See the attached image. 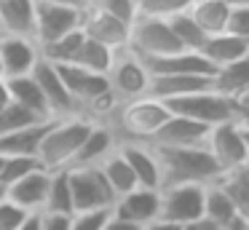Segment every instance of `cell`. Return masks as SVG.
Here are the masks:
<instances>
[{
    "mask_svg": "<svg viewBox=\"0 0 249 230\" xmlns=\"http://www.w3.org/2000/svg\"><path fill=\"white\" fill-rule=\"evenodd\" d=\"M156 153L161 190L177 185H212L220 179V169L206 147H150Z\"/></svg>",
    "mask_w": 249,
    "mask_h": 230,
    "instance_id": "6da1fadb",
    "label": "cell"
},
{
    "mask_svg": "<svg viewBox=\"0 0 249 230\" xmlns=\"http://www.w3.org/2000/svg\"><path fill=\"white\" fill-rule=\"evenodd\" d=\"M169 115L172 112L163 107V102L142 96V99H131L118 105V110L102 126H107L118 142H150L153 134L169 121Z\"/></svg>",
    "mask_w": 249,
    "mask_h": 230,
    "instance_id": "7a4b0ae2",
    "label": "cell"
},
{
    "mask_svg": "<svg viewBox=\"0 0 249 230\" xmlns=\"http://www.w3.org/2000/svg\"><path fill=\"white\" fill-rule=\"evenodd\" d=\"M94 123L86 118H54L46 128L43 139L38 147V160L46 171H56V169H70L75 153L81 150L83 139L89 137Z\"/></svg>",
    "mask_w": 249,
    "mask_h": 230,
    "instance_id": "3957f363",
    "label": "cell"
},
{
    "mask_svg": "<svg viewBox=\"0 0 249 230\" xmlns=\"http://www.w3.org/2000/svg\"><path fill=\"white\" fill-rule=\"evenodd\" d=\"M129 48L137 56H169V53L182 51V46L177 43L169 21L161 19H147V16H134V21L129 24Z\"/></svg>",
    "mask_w": 249,
    "mask_h": 230,
    "instance_id": "277c9868",
    "label": "cell"
},
{
    "mask_svg": "<svg viewBox=\"0 0 249 230\" xmlns=\"http://www.w3.org/2000/svg\"><path fill=\"white\" fill-rule=\"evenodd\" d=\"M107 83H110V91L113 96L124 105V102H131V99H142L147 96V86H150V75H147L145 64L140 62L137 53H131L129 48L118 51L113 56V64L107 70Z\"/></svg>",
    "mask_w": 249,
    "mask_h": 230,
    "instance_id": "5b68a950",
    "label": "cell"
},
{
    "mask_svg": "<svg viewBox=\"0 0 249 230\" xmlns=\"http://www.w3.org/2000/svg\"><path fill=\"white\" fill-rule=\"evenodd\" d=\"M67 177H70L72 214L99 212V209L110 212V206L115 203V195L97 166H91V169H67Z\"/></svg>",
    "mask_w": 249,
    "mask_h": 230,
    "instance_id": "8992f818",
    "label": "cell"
},
{
    "mask_svg": "<svg viewBox=\"0 0 249 230\" xmlns=\"http://www.w3.org/2000/svg\"><path fill=\"white\" fill-rule=\"evenodd\" d=\"M204 185H177L158 190V219L179 228L204 219Z\"/></svg>",
    "mask_w": 249,
    "mask_h": 230,
    "instance_id": "52a82bcc",
    "label": "cell"
},
{
    "mask_svg": "<svg viewBox=\"0 0 249 230\" xmlns=\"http://www.w3.org/2000/svg\"><path fill=\"white\" fill-rule=\"evenodd\" d=\"M172 115L188 118V121L204 123V126H220V123H231V105L214 91H198L190 96H179V99L163 102Z\"/></svg>",
    "mask_w": 249,
    "mask_h": 230,
    "instance_id": "ba28073f",
    "label": "cell"
},
{
    "mask_svg": "<svg viewBox=\"0 0 249 230\" xmlns=\"http://www.w3.org/2000/svg\"><path fill=\"white\" fill-rule=\"evenodd\" d=\"M206 153L212 155V160L220 169V177L228 174V171L238 169V166L249 163L247 158V147H244L241 139V128L236 123H220V126H212L209 134H206L204 142Z\"/></svg>",
    "mask_w": 249,
    "mask_h": 230,
    "instance_id": "9c48e42d",
    "label": "cell"
},
{
    "mask_svg": "<svg viewBox=\"0 0 249 230\" xmlns=\"http://www.w3.org/2000/svg\"><path fill=\"white\" fill-rule=\"evenodd\" d=\"M81 21L83 11L35 0V46H46V43H54L70 32L81 30Z\"/></svg>",
    "mask_w": 249,
    "mask_h": 230,
    "instance_id": "30bf717a",
    "label": "cell"
},
{
    "mask_svg": "<svg viewBox=\"0 0 249 230\" xmlns=\"http://www.w3.org/2000/svg\"><path fill=\"white\" fill-rule=\"evenodd\" d=\"M81 30L89 40L102 43V46L110 48L113 53L124 51V48L129 46V24L121 21L118 16L107 14V11L97 8V5H89V8L83 11Z\"/></svg>",
    "mask_w": 249,
    "mask_h": 230,
    "instance_id": "8fae6325",
    "label": "cell"
},
{
    "mask_svg": "<svg viewBox=\"0 0 249 230\" xmlns=\"http://www.w3.org/2000/svg\"><path fill=\"white\" fill-rule=\"evenodd\" d=\"M110 217L121 219V222L145 228L153 219H158V190H147V187H134V190L124 193L115 198L110 206Z\"/></svg>",
    "mask_w": 249,
    "mask_h": 230,
    "instance_id": "7c38bea8",
    "label": "cell"
},
{
    "mask_svg": "<svg viewBox=\"0 0 249 230\" xmlns=\"http://www.w3.org/2000/svg\"><path fill=\"white\" fill-rule=\"evenodd\" d=\"M212 126H204V123H196L188 121V118H177V115H169V121L153 134L150 147H204L206 142V134H209Z\"/></svg>",
    "mask_w": 249,
    "mask_h": 230,
    "instance_id": "4fadbf2b",
    "label": "cell"
},
{
    "mask_svg": "<svg viewBox=\"0 0 249 230\" xmlns=\"http://www.w3.org/2000/svg\"><path fill=\"white\" fill-rule=\"evenodd\" d=\"M33 80L38 83V88L43 91L46 102H49V110H51V118H70L75 115V105H72L70 94H67L65 83H62L59 72L51 62L46 59H38L33 67Z\"/></svg>",
    "mask_w": 249,
    "mask_h": 230,
    "instance_id": "5bb4252c",
    "label": "cell"
},
{
    "mask_svg": "<svg viewBox=\"0 0 249 230\" xmlns=\"http://www.w3.org/2000/svg\"><path fill=\"white\" fill-rule=\"evenodd\" d=\"M121 153V158L126 160V166L134 174L137 187H147V190H161V174H158L156 153L150 150V144L145 142H118L115 144Z\"/></svg>",
    "mask_w": 249,
    "mask_h": 230,
    "instance_id": "9a60e30c",
    "label": "cell"
},
{
    "mask_svg": "<svg viewBox=\"0 0 249 230\" xmlns=\"http://www.w3.org/2000/svg\"><path fill=\"white\" fill-rule=\"evenodd\" d=\"M140 62L145 64L150 78H156V75H214V67L198 51H177L169 53V56L153 59L140 56Z\"/></svg>",
    "mask_w": 249,
    "mask_h": 230,
    "instance_id": "2e32d148",
    "label": "cell"
},
{
    "mask_svg": "<svg viewBox=\"0 0 249 230\" xmlns=\"http://www.w3.org/2000/svg\"><path fill=\"white\" fill-rule=\"evenodd\" d=\"M212 88V75H156L150 78L147 96L156 102H172Z\"/></svg>",
    "mask_w": 249,
    "mask_h": 230,
    "instance_id": "e0dca14e",
    "label": "cell"
},
{
    "mask_svg": "<svg viewBox=\"0 0 249 230\" xmlns=\"http://www.w3.org/2000/svg\"><path fill=\"white\" fill-rule=\"evenodd\" d=\"M49 182H51V171L35 169L33 174H27L24 179L8 187L6 198L11 203H17L19 209H24L27 214H40L46 206V195H49Z\"/></svg>",
    "mask_w": 249,
    "mask_h": 230,
    "instance_id": "ac0fdd59",
    "label": "cell"
},
{
    "mask_svg": "<svg viewBox=\"0 0 249 230\" xmlns=\"http://www.w3.org/2000/svg\"><path fill=\"white\" fill-rule=\"evenodd\" d=\"M40 59L35 40L24 37H0V64H3V78H22L30 75L35 62Z\"/></svg>",
    "mask_w": 249,
    "mask_h": 230,
    "instance_id": "d6986e66",
    "label": "cell"
},
{
    "mask_svg": "<svg viewBox=\"0 0 249 230\" xmlns=\"http://www.w3.org/2000/svg\"><path fill=\"white\" fill-rule=\"evenodd\" d=\"M0 37L35 40V0H0Z\"/></svg>",
    "mask_w": 249,
    "mask_h": 230,
    "instance_id": "ffe728a7",
    "label": "cell"
},
{
    "mask_svg": "<svg viewBox=\"0 0 249 230\" xmlns=\"http://www.w3.org/2000/svg\"><path fill=\"white\" fill-rule=\"evenodd\" d=\"M115 144H118L115 134L110 131L107 126H102V123H94L89 137L83 139L81 150H78L75 158H72L70 169H91V166H99L115 150Z\"/></svg>",
    "mask_w": 249,
    "mask_h": 230,
    "instance_id": "44dd1931",
    "label": "cell"
},
{
    "mask_svg": "<svg viewBox=\"0 0 249 230\" xmlns=\"http://www.w3.org/2000/svg\"><path fill=\"white\" fill-rule=\"evenodd\" d=\"M198 53L217 70L222 64H231L249 56V40H241V37L231 35V32H217V35L206 37L204 46L198 48Z\"/></svg>",
    "mask_w": 249,
    "mask_h": 230,
    "instance_id": "7402d4cb",
    "label": "cell"
},
{
    "mask_svg": "<svg viewBox=\"0 0 249 230\" xmlns=\"http://www.w3.org/2000/svg\"><path fill=\"white\" fill-rule=\"evenodd\" d=\"M8 94L11 102L19 105L22 110H27L30 115L40 118V121H54L49 110V102H46L43 91L38 88V83L33 80V75H22V78H8Z\"/></svg>",
    "mask_w": 249,
    "mask_h": 230,
    "instance_id": "603a6c76",
    "label": "cell"
},
{
    "mask_svg": "<svg viewBox=\"0 0 249 230\" xmlns=\"http://www.w3.org/2000/svg\"><path fill=\"white\" fill-rule=\"evenodd\" d=\"M204 219L212 222L214 228H220V230H233L241 222L238 214H236L233 201L228 198V193L222 190L217 182L206 185V190H204Z\"/></svg>",
    "mask_w": 249,
    "mask_h": 230,
    "instance_id": "cb8c5ba5",
    "label": "cell"
},
{
    "mask_svg": "<svg viewBox=\"0 0 249 230\" xmlns=\"http://www.w3.org/2000/svg\"><path fill=\"white\" fill-rule=\"evenodd\" d=\"M247 88H249V56L231 64H222L212 75V91L220 94L222 99H233V96H238Z\"/></svg>",
    "mask_w": 249,
    "mask_h": 230,
    "instance_id": "d4e9b609",
    "label": "cell"
},
{
    "mask_svg": "<svg viewBox=\"0 0 249 230\" xmlns=\"http://www.w3.org/2000/svg\"><path fill=\"white\" fill-rule=\"evenodd\" d=\"M49 123L51 121H40V123L17 128V131L0 137V155H3V158H11V155H35V158H38L40 139H43Z\"/></svg>",
    "mask_w": 249,
    "mask_h": 230,
    "instance_id": "484cf974",
    "label": "cell"
},
{
    "mask_svg": "<svg viewBox=\"0 0 249 230\" xmlns=\"http://www.w3.org/2000/svg\"><path fill=\"white\" fill-rule=\"evenodd\" d=\"M188 16L209 37V35H217V32H225L231 5H228V0H193V5L188 8Z\"/></svg>",
    "mask_w": 249,
    "mask_h": 230,
    "instance_id": "4316f807",
    "label": "cell"
},
{
    "mask_svg": "<svg viewBox=\"0 0 249 230\" xmlns=\"http://www.w3.org/2000/svg\"><path fill=\"white\" fill-rule=\"evenodd\" d=\"M217 185L228 193V198L236 206V214L244 225H249V163L228 171L217 179Z\"/></svg>",
    "mask_w": 249,
    "mask_h": 230,
    "instance_id": "83f0119b",
    "label": "cell"
},
{
    "mask_svg": "<svg viewBox=\"0 0 249 230\" xmlns=\"http://www.w3.org/2000/svg\"><path fill=\"white\" fill-rule=\"evenodd\" d=\"M97 169L102 171L105 182H107V187L113 190V195H115V198L124 195V193H129V190H134V187H137L134 174H131V169L126 166V160L121 158L118 147H115L113 153H110L107 158H105L102 163L97 166Z\"/></svg>",
    "mask_w": 249,
    "mask_h": 230,
    "instance_id": "f1b7e54d",
    "label": "cell"
},
{
    "mask_svg": "<svg viewBox=\"0 0 249 230\" xmlns=\"http://www.w3.org/2000/svg\"><path fill=\"white\" fill-rule=\"evenodd\" d=\"M113 56L115 53L110 51V48H105L102 43L89 40V37L83 35V43H81V48H78L75 59H72L70 64L86 70V72H94V75H107L110 64H113Z\"/></svg>",
    "mask_w": 249,
    "mask_h": 230,
    "instance_id": "f546056e",
    "label": "cell"
},
{
    "mask_svg": "<svg viewBox=\"0 0 249 230\" xmlns=\"http://www.w3.org/2000/svg\"><path fill=\"white\" fill-rule=\"evenodd\" d=\"M43 212H51V214H67V217H72V198H70V177H67V169H56V171H51L49 195H46V206H43Z\"/></svg>",
    "mask_w": 249,
    "mask_h": 230,
    "instance_id": "4dcf8cb0",
    "label": "cell"
},
{
    "mask_svg": "<svg viewBox=\"0 0 249 230\" xmlns=\"http://www.w3.org/2000/svg\"><path fill=\"white\" fill-rule=\"evenodd\" d=\"M81 43H83V30H75V32L59 37V40H54V43L38 46V53H40V59H46V62H51V64H70L72 59H75Z\"/></svg>",
    "mask_w": 249,
    "mask_h": 230,
    "instance_id": "1f68e13d",
    "label": "cell"
},
{
    "mask_svg": "<svg viewBox=\"0 0 249 230\" xmlns=\"http://www.w3.org/2000/svg\"><path fill=\"white\" fill-rule=\"evenodd\" d=\"M35 169H43L35 155H11V158H3V166H0V187L8 190L19 179L33 174Z\"/></svg>",
    "mask_w": 249,
    "mask_h": 230,
    "instance_id": "d6a6232c",
    "label": "cell"
},
{
    "mask_svg": "<svg viewBox=\"0 0 249 230\" xmlns=\"http://www.w3.org/2000/svg\"><path fill=\"white\" fill-rule=\"evenodd\" d=\"M193 0H137V16L169 21L179 14H188Z\"/></svg>",
    "mask_w": 249,
    "mask_h": 230,
    "instance_id": "836d02e7",
    "label": "cell"
},
{
    "mask_svg": "<svg viewBox=\"0 0 249 230\" xmlns=\"http://www.w3.org/2000/svg\"><path fill=\"white\" fill-rule=\"evenodd\" d=\"M169 27H172L177 43L182 46V51H198L206 40V35L198 30V24H196L188 14H179V16H174V19H169Z\"/></svg>",
    "mask_w": 249,
    "mask_h": 230,
    "instance_id": "e575fe53",
    "label": "cell"
},
{
    "mask_svg": "<svg viewBox=\"0 0 249 230\" xmlns=\"http://www.w3.org/2000/svg\"><path fill=\"white\" fill-rule=\"evenodd\" d=\"M33 123H40V118L30 115L27 110H22L19 105H8L0 110V137L17 131V128H24V126H33Z\"/></svg>",
    "mask_w": 249,
    "mask_h": 230,
    "instance_id": "d590c367",
    "label": "cell"
},
{
    "mask_svg": "<svg viewBox=\"0 0 249 230\" xmlns=\"http://www.w3.org/2000/svg\"><path fill=\"white\" fill-rule=\"evenodd\" d=\"M91 5H97V8L118 16L121 21H126V24H131L134 16H137V0H91Z\"/></svg>",
    "mask_w": 249,
    "mask_h": 230,
    "instance_id": "8d00e7d4",
    "label": "cell"
},
{
    "mask_svg": "<svg viewBox=\"0 0 249 230\" xmlns=\"http://www.w3.org/2000/svg\"><path fill=\"white\" fill-rule=\"evenodd\" d=\"M27 217L30 214L24 209H19L17 203H11L8 198L0 201V230H19Z\"/></svg>",
    "mask_w": 249,
    "mask_h": 230,
    "instance_id": "74e56055",
    "label": "cell"
},
{
    "mask_svg": "<svg viewBox=\"0 0 249 230\" xmlns=\"http://www.w3.org/2000/svg\"><path fill=\"white\" fill-rule=\"evenodd\" d=\"M110 212L99 209V212H81L70 217V230H102L107 222Z\"/></svg>",
    "mask_w": 249,
    "mask_h": 230,
    "instance_id": "f35d334b",
    "label": "cell"
},
{
    "mask_svg": "<svg viewBox=\"0 0 249 230\" xmlns=\"http://www.w3.org/2000/svg\"><path fill=\"white\" fill-rule=\"evenodd\" d=\"M225 32L241 37V40H249V5H236V8H231Z\"/></svg>",
    "mask_w": 249,
    "mask_h": 230,
    "instance_id": "ab89813d",
    "label": "cell"
},
{
    "mask_svg": "<svg viewBox=\"0 0 249 230\" xmlns=\"http://www.w3.org/2000/svg\"><path fill=\"white\" fill-rule=\"evenodd\" d=\"M228 105H231V123H236L238 128L249 126V88L228 99Z\"/></svg>",
    "mask_w": 249,
    "mask_h": 230,
    "instance_id": "60d3db41",
    "label": "cell"
},
{
    "mask_svg": "<svg viewBox=\"0 0 249 230\" xmlns=\"http://www.w3.org/2000/svg\"><path fill=\"white\" fill-rule=\"evenodd\" d=\"M38 228L40 230H70V217H67V214L40 212L38 214Z\"/></svg>",
    "mask_w": 249,
    "mask_h": 230,
    "instance_id": "b9f144b4",
    "label": "cell"
},
{
    "mask_svg": "<svg viewBox=\"0 0 249 230\" xmlns=\"http://www.w3.org/2000/svg\"><path fill=\"white\" fill-rule=\"evenodd\" d=\"M38 3H51V5H65V8L86 11L89 5H91V0H38Z\"/></svg>",
    "mask_w": 249,
    "mask_h": 230,
    "instance_id": "7bdbcfd3",
    "label": "cell"
},
{
    "mask_svg": "<svg viewBox=\"0 0 249 230\" xmlns=\"http://www.w3.org/2000/svg\"><path fill=\"white\" fill-rule=\"evenodd\" d=\"M102 230H142V228L129 225V222H121V219H115V217H107V222H105Z\"/></svg>",
    "mask_w": 249,
    "mask_h": 230,
    "instance_id": "ee69618b",
    "label": "cell"
},
{
    "mask_svg": "<svg viewBox=\"0 0 249 230\" xmlns=\"http://www.w3.org/2000/svg\"><path fill=\"white\" fill-rule=\"evenodd\" d=\"M142 230H182L179 225H174V222H166V219H153L150 225H145Z\"/></svg>",
    "mask_w": 249,
    "mask_h": 230,
    "instance_id": "f6af8a7d",
    "label": "cell"
},
{
    "mask_svg": "<svg viewBox=\"0 0 249 230\" xmlns=\"http://www.w3.org/2000/svg\"><path fill=\"white\" fill-rule=\"evenodd\" d=\"M11 105V94H8V83L6 78H0V110Z\"/></svg>",
    "mask_w": 249,
    "mask_h": 230,
    "instance_id": "bcb514c9",
    "label": "cell"
},
{
    "mask_svg": "<svg viewBox=\"0 0 249 230\" xmlns=\"http://www.w3.org/2000/svg\"><path fill=\"white\" fill-rule=\"evenodd\" d=\"M182 230H220V228H214V225H212V222H206V219H198V222L185 225Z\"/></svg>",
    "mask_w": 249,
    "mask_h": 230,
    "instance_id": "7dc6e473",
    "label": "cell"
},
{
    "mask_svg": "<svg viewBox=\"0 0 249 230\" xmlns=\"http://www.w3.org/2000/svg\"><path fill=\"white\" fill-rule=\"evenodd\" d=\"M19 230H40V228H38V214H30V217L24 219V225H22Z\"/></svg>",
    "mask_w": 249,
    "mask_h": 230,
    "instance_id": "c3c4849f",
    "label": "cell"
},
{
    "mask_svg": "<svg viewBox=\"0 0 249 230\" xmlns=\"http://www.w3.org/2000/svg\"><path fill=\"white\" fill-rule=\"evenodd\" d=\"M241 139H244V147H247V158H249V126L241 128Z\"/></svg>",
    "mask_w": 249,
    "mask_h": 230,
    "instance_id": "681fc988",
    "label": "cell"
},
{
    "mask_svg": "<svg viewBox=\"0 0 249 230\" xmlns=\"http://www.w3.org/2000/svg\"><path fill=\"white\" fill-rule=\"evenodd\" d=\"M228 5H231V8H236V5H249V0H228Z\"/></svg>",
    "mask_w": 249,
    "mask_h": 230,
    "instance_id": "f907efd6",
    "label": "cell"
},
{
    "mask_svg": "<svg viewBox=\"0 0 249 230\" xmlns=\"http://www.w3.org/2000/svg\"><path fill=\"white\" fill-rule=\"evenodd\" d=\"M3 198H6V190H3V187H0V201H3Z\"/></svg>",
    "mask_w": 249,
    "mask_h": 230,
    "instance_id": "816d5d0a",
    "label": "cell"
},
{
    "mask_svg": "<svg viewBox=\"0 0 249 230\" xmlns=\"http://www.w3.org/2000/svg\"><path fill=\"white\" fill-rule=\"evenodd\" d=\"M0 78H3V64H0Z\"/></svg>",
    "mask_w": 249,
    "mask_h": 230,
    "instance_id": "f5cc1de1",
    "label": "cell"
},
{
    "mask_svg": "<svg viewBox=\"0 0 249 230\" xmlns=\"http://www.w3.org/2000/svg\"><path fill=\"white\" fill-rule=\"evenodd\" d=\"M0 166H3V155H0Z\"/></svg>",
    "mask_w": 249,
    "mask_h": 230,
    "instance_id": "db71d44e",
    "label": "cell"
},
{
    "mask_svg": "<svg viewBox=\"0 0 249 230\" xmlns=\"http://www.w3.org/2000/svg\"><path fill=\"white\" fill-rule=\"evenodd\" d=\"M244 230H249V225H247V228H244Z\"/></svg>",
    "mask_w": 249,
    "mask_h": 230,
    "instance_id": "11a10c76",
    "label": "cell"
}]
</instances>
